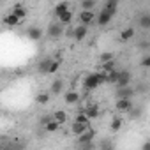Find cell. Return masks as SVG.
Listing matches in <instances>:
<instances>
[{"label":"cell","mask_w":150,"mask_h":150,"mask_svg":"<svg viewBox=\"0 0 150 150\" xmlns=\"http://www.w3.org/2000/svg\"><path fill=\"white\" fill-rule=\"evenodd\" d=\"M103 83H106V72H92L88 76H85L83 80V88L85 90H96L99 88Z\"/></svg>","instance_id":"cell-1"},{"label":"cell","mask_w":150,"mask_h":150,"mask_svg":"<svg viewBox=\"0 0 150 150\" xmlns=\"http://www.w3.org/2000/svg\"><path fill=\"white\" fill-rule=\"evenodd\" d=\"M115 108L118 111H124V113H131L132 111V99H117L115 103Z\"/></svg>","instance_id":"cell-2"},{"label":"cell","mask_w":150,"mask_h":150,"mask_svg":"<svg viewBox=\"0 0 150 150\" xmlns=\"http://www.w3.org/2000/svg\"><path fill=\"white\" fill-rule=\"evenodd\" d=\"M131 72L129 71H120L118 72V81H117V88H124V87H131Z\"/></svg>","instance_id":"cell-3"},{"label":"cell","mask_w":150,"mask_h":150,"mask_svg":"<svg viewBox=\"0 0 150 150\" xmlns=\"http://www.w3.org/2000/svg\"><path fill=\"white\" fill-rule=\"evenodd\" d=\"M113 16H115V13H111V11H106L104 7L99 11V16H97V23L101 25V27H104V25H108L111 20H113Z\"/></svg>","instance_id":"cell-4"},{"label":"cell","mask_w":150,"mask_h":150,"mask_svg":"<svg viewBox=\"0 0 150 150\" xmlns=\"http://www.w3.org/2000/svg\"><path fill=\"white\" fill-rule=\"evenodd\" d=\"M83 111L87 113V117H88L90 120H96V118L101 115V108H99V104H88V106H85Z\"/></svg>","instance_id":"cell-5"},{"label":"cell","mask_w":150,"mask_h":150,"mask_svg":"<svg viewBox=\"0 0 150 150\" xmlns=\"http://www.w3.org/2000/svg\"><path fill=\"white\" fill-rule=\"evenodd\" d=\"M115 96H117V99H132V96H134V88H131V87L117 88Z\"/></svg>","instance_id":"cell-6"},{"label":"cell","mask_w":150,"mask_h":150,"mask_svg":"<svg viewBox=\"0 0 150 150\" xmlns=\"http://www.w3.org/2000/svg\"><path fill=\"white\" fill-rule=\"evenodd\" d=\"M88 129H90V125H85V124H80V122H72V125H71L72 134H76L78 138H80L81 134H85Z\"/></svg>","instance_id":"cell-7"},{"label":"cell","mask_w":150,"mask_h":150,"mask_svg":"<svg viewBox=\"0 0 150 150\" xmlns=\"http://www.w3.org/2000/svg\"><path fill=\"white\" fill-rule=\"evenodd\" d=\"M87 34H88V27L87 25H80V27H76L72 30V35H74L76 41H83L87 37Z\"/></svg>","instance_id":"cell-8"},{"label":"cell","mask_w":150,"mask_h":150,"mask_svg":"<svg viewBox=\"0 0 150 150\" xmlns=\"http://www.w3.org/2000/svg\"><path fill=\"white\" fill-rule=\"evenodd\" d=\"M62 34H64V28H62L60 23H51V25L48 27V35H50V37L55 39V37H60Z\"/></svg>","instance_id":"cell-9"},{"label":"cell","mask_w":150,"mask_h":150,"mask_svg":"<svg viewBox=\"0 0 150 150\" xmlns=\"http://www.w3.org/2000/svg\"><path fill=\"white\" fill-rule=\"evenodd\" d=\"M51 64H53V60H51V58H44V60H41V62H39V65H37V71H39L41 74H50Z\"/></svg>","instance_id":"cell-10"},{"label":"cell","mask_w":150,"mask_h":150,"mask_svg":"<svg viewBox=\"0 0 150 150\" xmlns=\"http://www.w3.org/2000/svg\"><path fill=\"white\" fill-rule=\"evenodd\" d=\"M67 11H71V9H69V4H67V2H60V4H57V6H55L53 14H55L57 18H60V16H62V14H65Z\"/></svg>","instance_id":"cell-11"},{"label":"cell","mask_w":150,"mask_h":150,"mask_svg":"<svg viewBox=\"0 0 150 150\" xmlns=\"http://www.w3.org/2000/svg\"><path fill=\"white\" fill-rule=\"evenodd\" d=\"M27 35H28V39H32V41H39V39L42 37V30L37 28V27H28Z\"/></svg>","instance_id":"cell-12"},{"label":"cell","mask_w":150,"mask_h":150,"mask_svg":"<svg viewBox=\"0 0 150 150\" xmlns=\"http://www.w3.org/2000/svg\"><path fill=\"white\" fill-rule=\"evenodd\" d=\"M94 18H96V14H94L92 11H81V13H80V21H81V25H88L90 21H94Z\"/></svg>","instance_id":"cell-13"},{"label":"cell","mask_w":150,"mask_h":150,"mask_svg":"<svg viewBox=\"0 0 150 150\" xmlns=\"http://www.w3.org/2000/svg\"><path fill=\"white\" fill-rule=\"evenodd\" d=\"M64 101H65L67 104H76V103L80 101V94L74 92V90H71V92H67V94L64 96Z\"/></svg>","instance_id":"cell-14"},{"label":"cell","mask_w":150,"mask_h":150,"mask_svg":"<svg viewBox=\"0 0 150 150\" xmlns=\"http://www.w3.org/2000/svg\"><path fill=\"white\" fill-rule=\"evenodd\" d=\"M94 138H96V131L90 127L85 134H81V136L78 138V141H80V143H90V141H94Z\"/></svg>","instance_id":"cell-15"},{"label":"cell","mask_w":150,"mask_h":150,"mask_svg":"<svg viewBox=\"0 0 150 150\" xmlns=\"http://www.w3.org/2000/svg\"><path fill=\"white\" fill-rule=\"evenodd\" d=\"M11 13H13V14H14L16 18H20V20H23V18H25V16L28 14V13H27V9H25V7H23L21 4H16V6L13 7V11H11Z\"/></svg>","instance_id":"cell-16"},{"label":"cell","mask_w":150,"mask_h":150,"mask_svg":"<svg viewBox=\"0 0 150 150\" xmlns=\"http://www.w3.org/2000/svg\"><path fill=\"white\" fill-rule=\"evenodd\" d=\"M20 21H21V20H20V18H16L13 13H9V14H6V16H4V23H6V25H9V27H16V25H20Z\"/></svg>","instance_id":"cell-17"},{"label":"cell","mask_w":150,"mask_h":150,"mask_svg":"<svg viewBox=\"0 0 150 150\" xmlns=\"http://www.w3.org/2000/svg\"><path fill=\"white\" fill-rule=\"evenodd\" d=\"M53 120H57L60 125H64V124L67 122V113H65L64 110H57V111L53 113Z\"/></svg>","instance_id":"cell-18"},{"label":"cell","mask_w":150,"mask_h":150,"mask_svg":"<svg viewBox=\"0 0 150 150\" xmlns=\"http://www.w3.org/2000/svg\"><path fill=\"white\" fill-rule=\"evenodd\" d=\"M42 127H44V131H46V132H57V131L60 129V124H58L57 120H53V118H51V120H50V122H46Z\"/></svg>","instance_id":"cell-19"},{"label":"cell","mask_w":150,"mask_h":150,"mask_svg":"<svg viewBox=\"0 0 150 150\" xmlns=\"http://www.w3.org/2000/svg\"><path fill=\"white\" fill-rule=\"evenodd\" d=\"M122 124H124L122 118H120V117H115V118L110 122V131H111V132H118V131L122 129Z\"/></svg>","instance_id":"cell-20"},{"label":"cell","mask_w":150,"mask_h":150,"mask_svg":"<svg viewBox=\"0 0 150 150\" xmlns=\"http://www.w3.org/2000/svg\"><path fill=\"white\" fill-rule=\"evenodd\" d=\"M134 37V28L132 27H127V28H124L122 30V34H120V39L125 42V41H131Z\"/></svg>","instance_id":"cell-21"},{"label":"cell","mask_w":150,"mask_h":150,"mask_svg":"<svg viewBox=\"0 0 150 150\" xmlns=\"http://www.w3.org/2000/svg\"><path fill=\"white\" fill-rule=\"evenodd\" d=\"M113 60H115V55H113L111 51H104V53L99 55V62H101V65H103V64H108V62H113Z\"/></svg>","instance_id":"cell-22"},{"label":"cell","mask_w":150,"mask_h":150,"mask_svg":"<svg viewBox=\"0 0 150 150\" xmlns=\"http://www.w3.org/2000/svg\"><path fill=\"white\" fill-rule=\"evenodd\" d=\"M62 88H64V81H62V80H55V81L51 83V94L58 96V94L62 92Z\"/></svg>","instance_id":"cell-23"},{"label":"cell","mask_w":150,"mask_h":150,"mask_svg":"<svg viewBox=\"0 0 150 150\" xmlns=\"http://www.w3.org/2000/svg\"><path fill=\"white\" fill-rule=\"evenodd\" d=\"M35 103L37 104H48L50 103V94L48 92H39L35 96Z\"/></svg>","instance_id":"cell-24"},{"label":"cell","mask_w":150,"mask_h":150,"mask_svg":"<svg viewBox=\"0 0 150 150\" xmlns=\"http://www.w3.org/2000/svg\"><path fill=\"white\" fill-rule=\"evenodd\" d=\"M118 72H120V71H117V69L111 71V72H108V74H106V81L111 83V85H117V81H118Z\"/></svg>","instance_id":"cell-25"},{"label":"cell","mask_w":150,"mask_h":150,"mask_svg":"<svg viewBox=\"0 0 150 150\" xmlns=\"http://www.w3.org/2000/svg\"><path fill=\"white\" fill-rule=\"evenodd\" d=\"M74 122H80V124H85V125H90V118L87 117V113H85V111H80V113L76 115V118H74Z\"/></svg>","instance_id":"cell-26"},{"label":"cell","mask_w":150,"mask_h":150,"mask_svg":"<svg viewBox=\"0 0 150 150\" xmlns=\"http://www.w3.org/2000/svg\"><path fill=\"white\" fill-rule=\"evenodd\" d=\"M138 23H139V27H141V28H145V30H146V28H150V14H141Z\"/></svg>","instance_id":"cell-27"},{"label":"cell","mask_w":150,"mask_h":150,"mask_svg":"<svg viewBox=\"0 0 150 150\" xmlns=\"http://www.w3.org/2000/svg\"><path fill=\"white\" fill-rule=\"evenodd\" d=\"M117 7H118V0H108V2L104 4V9L111 11V13H117Z\"/></svg>","instance_id":"cell-28"},{"label":"cell","mask_w":150,"mask_h":150,"mask_svg":"<svg viewBox=\"0 0 150 150\" xmlns=\"http://www.w3.org/2000/svg\"><path fill=\"white\" fill-rule=\"evenodd\" d=\"M58 21H60V25H67V23H71V21H72V13L67 11L65 14H62V16L58 18Z\"/></svg>","instance_id":"cell-29"},{"label":"cell","mask_w":150,"mask_h":150,"mask_svg":"<svg viewBox=\"0 0 150 150\" xmlns=\"http://www.w3.org/2000/svg\"><path fill=\"white\" fill-rule=\"evenodd\" d=\"M96 7V2H94V0H83V2H81V9L83 11H92Z\"/></svg>","instance_id":"cell-30"},{"label":"cell","mask_w":150,"mask_h":150,"mask_svg":"<svg viewBox=\"0 0 150 150\" xmlns=\"http://www.w3.org/2000/svg\"><path fill=\"white\" fill-rule=\"evenodd\" d=\"M101 67H103V72H106V74H108V72L115 71V60H113V62H108V64H103Z\"/></svg>","instance_id":"cell-31"},{"label":"cell","mask_w":150,"mask_h":150,"mask_svg":"<svg viewBox=\"0 0 150 150\" xmlns=\"http://www.w3.org/2000/svg\"><path fill=\"white\" fill-rule=\"evenodd\" d=\"M58 67H60V62H58V60H53V64H51V69H50V74H55V72L58 71Z\"/></svg>","instance_id":"cell-32"},{"label":"cell","mask_w":150,"mask_h":150,"mask_svg":"<svg viewBox=\"0 0 150 150\" xmlns=\"http://www.w3.org/2000/svg\"><path fill=\"white\" fill-rule=\"evenodd\" d=\"M129 115H131V118H139V117H141V110H136V108H132V111H131Z\"/></svg>","instance_id":"cell-33"},{"label":"cell","mask_w":150,"mask_h":150,"mask_svg":"<svg viewBox=\"0 0 150 150\" xmlns=\"http://www.w3.org/2000/svg\"><path fill=\"white\" fill-rule=\"evenodd\" d=\"M141 67H150V55L141 58Z\"/></svg>","instance_id":"cell-34"},{"label":"cell","mask_w":150,"mask_h":150,"mask_svg":"<svg viewBox=\"0 0 150 150\" xmlns=\"http://www.w3.org/2000/svg\"><path fill=\"white\" fill-rule=\"evenodd\" d=\"M141 150H150V139H148V141H145V143L141 145Z\"/></svg>","instance_id":"cell-35"},{"label":"cell","mask_w":150,"mask_h":150,"mask_svg":"<svg viewBox=\"0 0 150 150\" xmlns=\"http://www.w3.org/2000/svg\"><path fill=\"white\" fill-rule=\"evenodd\" d=\"M108 150H113V148H108Z\"/></svg>","instance_id":"cell-36"}]
</instances>
